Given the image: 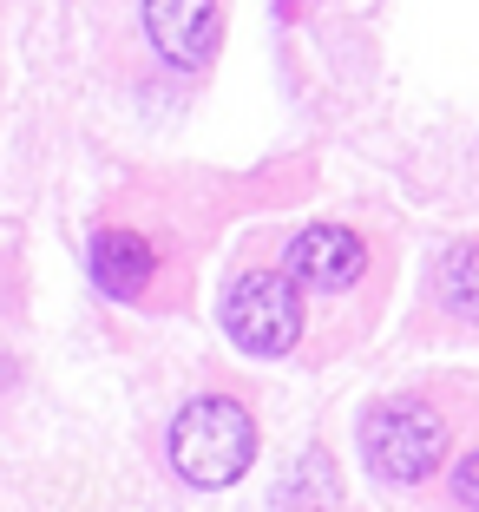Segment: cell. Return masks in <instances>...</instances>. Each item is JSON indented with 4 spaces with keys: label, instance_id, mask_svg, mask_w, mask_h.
Returning a JSON list of instances; mask_svg holds the SVG:
<instances>
[{
    "label": "cell",
    "instance_id": "277c9868",
    "mask_svg": "<svg viewBox=\"0 0 479 512\" xmlns=\"http://www.w3.org/2000/svg\"><path fill=\"white\" fill-rule=\"evenodd\" d=\"M361 270H368V243H361L348 224H309V230H296V243H289V283L296 289L335 296V289H355Z\"/></svg>",
    "mask_w": 479,
    "mask_h": 512
},
{
    "label": "cell",
    "instance_id": "3957f363",
    "mask_svg": "<svg viewBox=\"0 0 479 512\" xmlns=\"http://www.w3.org/2000/svg\"><path fill=\"white\" fill-rule=\"evenodd\" d=\"M224 329L243 355H289L302 335V289L289 270H243L224 289Z\"/></svg>",
    "mask_w": 479,
    "mask_h": 512
},
{
    "label": "cell",
    "instance_id": "5b68a950",
    "mask_svg": "<svg viewBox=\"0 0 479 512\" xmlns=\"http://www.w3.org/2000/svg\"><path fill=\"white\" fill-rule=\"evenodd\" d=\"M145 33L171 66L191 73V66H204L217 53L224 20H217V0H145Z\"/></svg>",
    "mask_w": 479,
    "mask_h": 512
},
{
    "label": "cell",
    "instance_id": "8992f818",
    "mask_svg": "<svg viewBox=\"0 0 479 512\" xmlns=\"http://www.w3.org/2000/svg\"><path fill=\"white\" fill-rule=\"evenodd\" d=\"M151 270H158V256H151L145 237H132V230H99V237H92V276H99V289H112V296H145Z\"/></svg>",
    "mask_w": 479,
    "mask_h": 512
},
{
    "label": "cell",
    "instance_id": "6da1fadb",
    "mask_svg": "<svg viewBox=\"0 0 479 512\" xmlns=\"http://www.w3.org/2000/svg\"><path fill=\"white\" fill-rule=\"evenodd\" d=\"M256 460V421L250 407L230 401V394H204L171 421V467L191 486H230L243 480V467Z\"/></svg>",
    "mask_w": 479,
    "mask_h": 512
},
{
    "label": "cell",
    "instance_id": "7a4b0ae2",
    "mask_svg": "<svg viewBox=\"0 0 479 512\" xmlns=\"http://www.w3.org/2000/svg\"><path fill=\"white\" fill-rule=\"evenodd\" d=\"M361 453H368V467L394 486H420L427 473L440 467V453H447V414L434 401H381L368 407V427H361Z\"/></svg>",
    "mask_w": 479,
    "mask_h": 512
},
{
    "label": "cell",
    "instance_id": "ba28073f",
    "mask_svg": "<svg viewBox=\"0 0 479 512\" xmlns=\"http://www.w3.org/2000/svg\"><path fill=\"white\" fill-rule=\"evenodd\" d=\"M447 309L453 322H473V243H460L447 256Z\"/></svg>",
    "mask_w": 479,
    "mask_h": 512
},
{
    "label": "cell",
    "instance_id": "9c48e42d",
    "mask_svg": "<svg viewBox=\"0 0 479 512\" xmlns=\"http://www.w3.org/2000/svg\"><path fill=\"white\" fill-rule=\"evenodd\" d=\"M453 493H460V506H473L479 499V453H466L460 473H453Z\"/></svg>",
    "mask_w": 479,
    "mask_h": 512
},
{
    "label": "cell",
    "instance_id": "52a82bcc",
    "mask_svg": "<svg viewBox=\"0 0 479 512\" xmlns=\"http://www.w3.org/2000/svg\"><path fill=\"white\" fill-rule=\"evenodd\" d=\"M335 506V467L329 453H309L296 473V493H289V512H329Z\"/></svg>",
    "mask_w": 479,
    "mask_h": 512
}]
</instances>
